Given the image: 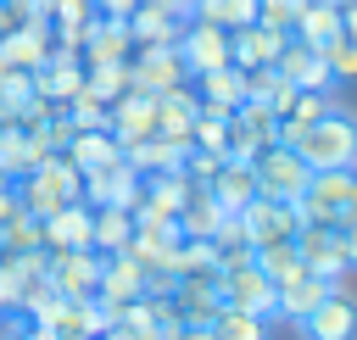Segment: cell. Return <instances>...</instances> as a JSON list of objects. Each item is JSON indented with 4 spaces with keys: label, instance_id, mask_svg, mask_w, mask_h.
I'll list each match as a JSON object with an SVG mask.
<instances>
[{
    "label": "cell",
    "instance_id": "9a60e30c",
    "mask_svg": "<svg viewBox=\"0 0 357 340\" xmlns=\"http://www.w3.org/2000/svg\"><path fill=\"white\" fill-rule=\"evenodd\" d=\"M134 56V33H128V22L123 17H89V33H84V50H78V61L84 67H106V61H128Z\"/></svg>",
    "mask_w": 357,
    "mask_h": 340
},
{
    "label": "cell",
    "instance_id": "484cf974",
    "mask_svg": "<svg viewBox=\"0 0 357 340\" xmlns=\"http://www.w3.org/2000/svg\"><path fill=\"white\" fill-rule=\"evenodd\" d=\"M324 290H329V284H324V279H312V273L301 268L296 279L273 284V312H279V318H290V323H301V318H307V312L324 301Z\"/></svg>",
    "mask_w": 357,
    "mask_h": 340
},
{
    "label": "cell",
    "instance_id": "e575fe53",
    "mask_svg": "<svg viewBox=\"0 0 357 340\" xmlns=\"http://www.w3.org/2000/svg\"><path fill=\"white\" fill-rule=\"evenodd\" d=\"M17 251H45V240H39V217L22 212V206L0 223V256H17Z\"/></svg>",
    "mask_w": 357,
    "mask_h": 340
},
{
    "label": "cell",
    "instance_id": "4fadbf2b",
    "mask_svg": "<svg viewBox=\"0 0 357 340\" xmlns=\"http://www.w3.org/2000/svg\"><path fill=\"white\" fill-rule=\"evenodd\" d=\"M184 195H190V178H184L178 167H167V173H139V195H134L128 212H145V217H167V223H178Z\"/></svg>",
    "mask_w": 357,
    "mask_h": 340
},
{
    "label": "cell",
    "instance_id": "7c38bea8",
    "mask_svg": "<svg viewBox=\"0 0 357 340\" xmlns=\"http://www.w3.org/2000/svg\"><path fill=\"white\" fill-rule=\"evenodd\" d=\"M184 89L195 95V106H201V111H223V117H229V111H234V106L245 100V72L223 61V67L190 72V78H184Z\"/></svg>",
    "mask_w": 357,
    "mask_h": 340
},
{
    "label": "cell",
    "instance_id": "d4e9b609",
    "mask_svg": "<svg viewBox=\"0 0 357 340\" xmlns=\"http://www.w3.org/2000/svg\"><path fill=\"white\" fill-rule=\"evenodd\" d=\"M78 173H95V167H106V162H117L123 156V145L112 139V128H78L73 139H67V150H61Z\"/></svg>",
    "mask_w": 357,
    "mask_h": 340
},
{
    "label": "cell",
    "instance_id": "4316f807",
    "mask_svg": "<svg viewBox=\"0 0 357 340\" xmlns=\"http://www.w3.org/2000/svg\"><path fill=\"white\" fill-rule=\"evenodd\" d=\"M324 111H335V100L329 95H318V89H296L284 106H279V145H290L301 128H312Z\"/></svg>",
    "mask_w": 357,
    "mask_h": 340
},
{
    "label": "cell",
    "instance_id": "ffe728a7",
    "mask_svg": "<svg viewBox=\"0 0 357 340\" xmlns=\"http://www.w3.org/2000/svg\"><path fill=\"white\" fill-rule=\"evenodd\" d=\"M106 128L117 145H134V139H151L156 134V100L151 95H123L106 106Z\"/></svg>",
    "mask_w": 357,
    "mask_h": 340
},
{
    "label": "cell",
    "instance_id": "f907efd6",
    "mask_svg": "<svg viewBox=\"0 0 357 340\" xmlns=\"http://www.w3.org/2000/svg\"><path fill=\"white\" fill-rule=\"evenodd\" d=\"M346 217H357V167H351V206H346Z\"/></svg>",
    "mask_w": 357,
    "mask_h": 340
},
{
    "label": "cell",
    "instance_id": "3957f363",
    "mask_svg": "<svg viewBox=\"0 0 357 340\" xmlns=\"http://www.w3.org/2000/svg\"><path fill=\"white\" fill-rule=\"evenodd\" d=\"M251 173H257V195H273V201H301L312 178V167L290 145H268L262 156H251Z\"/></svg>",
    "mask_w": 357,
    "mask_h": 340
},
{
    "label": "cell",
    "instance_id": "cb8c5ba5",
    "mask_svg": "<svg viewBox=\"0 0 357 340\" xmlns=\"http://www.w3.org/2000/svg\"><path fill=\"white\" fill-rule=\"evenodd\" d=\"M45 156H50V150L39 145V134H22L17 123H6V128H0V167H6V178H11V184H17V178H28Z\"/></svg>",
    "mask_w": 357,
    "mask_h": 340
},
{
    "label": "cell",
    "instance_id": "7402d4cb",
    "mask_svg": "<svg viewBox=\"0 0 357 340\" xmlns=\"http://www.w3.org/2000/svg\"><path fill=\"white\" fill-rule=\"evenodd\" d=\"M156 100V134L162 139H178V145H190V128H195V95L178 84V89H167V95H151Z\"/></svg>",
    "mask_w": 357,
    "mask_h": 340
},
{
    "label": "cell",
    "instance_id": "4dcf8cb0",
    "mask_svg": "<svg viewBox=\"0 0 357 340\" xmlns=\"http://www.w3.org/2000/svg\"><path fill=\"white\" fill-rule=\"evenodd\" d=\"M84 95H95L100 106H112V100H123V95H134V84H128V61H106V67H84Z\"/></svg>",
    "mask_w": 357,
    "mask_h": 340
},
{
    "label": "cell",
    "instance_id": "ba28073f",
    "mask_svg": "<svg viewBox=\"0 0 357 340\" xmlns=\"http://www.w3.org/2000/svg\"><path fill=\"white\" fill-rule=\"evenodd\" d=\"M268 145H279V111H268L262 100H240V106L229 111V156L251 162V156H262Z\"/></svg>",
    "mask_w": 357,
    "mask_h": 340
},
{
    "label": "cell",
    "instance_id": "7bdbcfd3",
    "mask_svg": "<svg viewBox=\"0 0 357 340\" xmlns=\"http://www.w3.org/2000/svg\"><path fill=\"white\" fill-rule=\"evenodd\" d=\"M335 11H340V33L357 39V0H335Z\"/></svg>",
    "mask_w": 357,
    "mask_h": 340
},
{
    "label": "cell",
    "instance_id": "9c48e42d",
    "mask_svg": "<svg viewBox=\"0 0 357 340\" xmlns=\"http://www.w3.org/2000/svg\"><path fill=\"white\" fill-rule=\"evenodd\" d=\"M296 206H301V223H340L346 206H351V167H340V173H312Z\"/></svg>",
    "mask_w": 357,
    "mask_h": 340
},
{
    "label": "cell",
    "instance_id": "c3c4849f",
    "mask_svg": "<svg viewBox=\"0 0 357 340\" xmlns=\"http://www.w3.org/2000/svg\"><path fill=\"white\" fill-rule=\"evenodd\" d=\"M139 6H156V11H167V17H190V0H139Z\"/></svg>",
    "mask_w": 357,
    "mask_h": 340
},
{
    "label": "cell",
    "instance_id": "603a6c76",
    "mask_svg": "<svg viewBox=\"0 0 357 340\" xmlns=\"http://www.w3.org/2000/svg\"><path fill=\"white\" fill-rule=\"evenodd\" d=\"M128 240H134V212H128V206H95V212H89V245H95L100 256L128 251Z\"/></svg>",
    "mask_w": 357,
    "mask_h": 340
},
{
    "label": "cell",
    "instance_id": "bcb514c9",
    "mask_svg": "<svg viewBox=\"0 0 357 340\" xmlns=\"http://www.w3.org/2000/svg\"><path fill=\"white\" fill-rule=\"evenodd\" d=\"M6 340H56V334H50V329H33V323H22V318H17Z\"/></svg>",
    "mask_w": 357,
    "mask_h": 340
},
{
    "label": "cell",
    "instance_id": "60d3db41",
    "mask_svg": "<svg viewBox=\"0 0 357 340\" xmlns=\"http://www.w3.org/2000/svg\"><path fill=\"white\" fill-rule=\"evenodd\" d=\"M301 6H307V0H257V22H262V28L290 33V28H296V17H301Z\"/></svg>",
    "mask_w": 357,
    "mask_h": 340
},
{
    "label": "cell",
    "instance_id": "7a4b0ae2",
    "mask_svg": "<svg viewBox=\"0 0 357 340\" xmlns=\"http://www.w3.org/2000/svg\"><path fill=\"white\" fill-rule=\"evenodd\" d=\"M184 78H190V67H184L178 45H134V56H128V84H134V95H167V89H178Z\"/></svg>",
    "mask_w": 357,
    "mask_h": 340
},
{
    "label": "cell",
    "instance_id": "277c9868",
    "mask_svg": "<svg viewBox=\"0 0 357 340\" xmlns=\"http://www.w3.org/2000/svg\"><path fill=\"white\" fill-rule=\"evenodd\" d=\"M296 251H301V268L324 284L346 279V240H340V223H301L296 229Z\"/></svg>",
    "mask_w": 357,
    "mask_h": 340
},
{
    "label": "cell",
    "instance_id": "db71d44e",
    "mask_svg": "<svg viewBox=\"0 0 357 340\" xmlns=\"http://www.w3.org/2000/svg\"><path fill=\"white\" fill-rule=\"evenodd\" d=\"M6 123H11V111H6V106H0V128H6Z\"/></svg>",
    "mask_w": 357,
    "mask_h": 340
},
{
    "label": "cell",
    "instance_id": "b9f144b4",
    "mask_svg": "<svg viewBox=\"0 0 357 340\" xmlns=\"http://www.w3.org/2000/svg\"><path fill=\"white\" fill-rule=\"evenodd\" d=\"M61 111H67V123H73V128H106V106H100L95 95H84V89H78Z\"/></svg>",
    "mask_w": 357,
    "mask_h": 340
},
{
    "label": "cell",
    "instance_id": "1f68e13d",
    "mask_svg": "<svg viewBox=\"0 0 357 340\" xmlns=\"http://www.w3.org/2000/svg\"><path fill=\"white\" fill-rule=\"evenodd\" d=\"M218 223H223L218 201H212L206 190H195V184H190V195H184V212H178V234H190V240H206Z\"/></svg>",
    "mask_w": 357,
    "mask_h": 340
},
{
    "label": "cell",
    "instance_id": "f5cc1de1",
    "mask_svg": "<svg viewBox=\"0 0 357 340\" xmlns=\"http://www.w3.org/2000/svg\"><path fill=\"white\" fill-rule=\"evenodd\" d=\"M0 318H11V307H6V290H0Z\"/></svg>",
    "mask_w": 357,
    "mask_h": 340
},
{
    "label": "cell",
    "instance_id": "8d00e7d4",
    "mask_svg": "<svg viewBox=\"0 0 357 340\" xmlns=\"http://www.w3.org/2000/svg\"><path fill=\"white\" fill-rule=\"evenodd\" d=\"M206 245H212V256H218L223 268H234V262H245V256H251V240H245L240 217H223V223L206 234Z\"/></svg>",
    "mask_w": 357,
    "mask_h": 340
},
{
    "label": "cell",
    "instance_id": "44dd1931",
    "mask_svg": "<svg viewBox=\"0 0 357 340\" xmlns=\"http://www.w3.org/2000/svg\"><path fill=\"white\" fill-rule=\"evenodd\" d=\"M39 240H45V251H84L89 245V206L84 201H67L61 212L39 217Z\"/></svg>",
    "mask_w": 357,
    "mask_h": 340
},
{
    "label": "cell",
    "instance_id": "2e32d148",
    "mask_svg": "<svg viewBox=\"0 0 357 340\" xmlns=\"http://www.w3.org/2000/svg\"><path fill=\"white\" fill-rule=\"evenodd\" d=\"M279 78L290 84V89H318V95H329L335 89V78H329V61H324V50H312V45H301V39H284V50H279Z\"/></svg>",
    "mask_w": 357,
    "mask_h": 340
},
{
    "label": "cell",
    "instance_id": "6da1fadb",
    "mask_svg": "<svg viewBox=\"0 0 357 340\" xmlns=\"http://www.w3.org/2000/svg\"><path fill=\"white\" fill-rule=\"evenodd\" d=\"M290 150H296L312 173H340V167H357V123L335 106V111H324L312 128H301V134L290 139Z\"/></svg>",
    "mask_w": 357,
    "mask_h": 340
},
{
    "label": "cell",
    "instance_id": "f6af8a7d",
    "mask_svg": "<svg viewBox=\"0 0 357 340\" xmlns=\"http://www.w3.org/2000/svg\"><path fill=\"white\" fill-rule=\"evenodd\" d=\"M89 6H95L100 17H128V11L139 6V0H89Z\"/></svg>",
    "mask_w": 357,
    "mask_h": 340
},
{
    "label": "cell",
    "instance_id": "681fc988",
    "mask_svg": "<svg viewBox=\"0 0 357 340\" xmlns=\"http://www.w3.org/2000/svg\"><path fill=\"white\" fill-rule=\"evenodd\" d=\"M100 340H134V334H128V329H123V323H112V329H106V334H100Z\"/></svg>",
    "mask_w": 357,
    "mask_h": 340
},
{
    "label": "cell",
    "instance_id": "f35d334b",
    "mask_svg": "<svg viewBox=\"0 0 357 340\" xmlns=\"http://www.w3.org/2000/svg\"><path fill=\"white\" fill-rule=\"evenodd\" d=\"M190 145L206 150V156H229V117H223V111H195Z\"/></svg>",
    "mask_w": 357,
    "mask_h": 340
},
{
    "label": "cell",
    "instance_id": "74e56055",
    "mask_svg": "<svg viewBox=\"0 0 357 340\" xmlns=\"http://www.w3.org/2000/svg\"><path fill=\"white\" fill-rule=\"evenodd\" d=\"M251 262L273 279V284H284V279H296L301 273V251H296V240H279V245H262V251H251Z\"/></svg>",
    "mask_w": 357,
    "mask_h": 340
},
{
    "label": "cell",
    "instance_id": "5bb4252c",
    "mask_svg": "<svg viewBox=\"0 0 357 340\" xmlns=\"http://www.w3.org/2000/svg\"><path fill=\"white\" fill-rule=\"evenodd\" d=\"M178 56H184L190 72L223 67V61H229V28L201 22V17H184V28H178Z\"/></svg>",
    "mask_w": 357,
    "mask_h": 340
},
{
    "label": "cell",
    "instance_id": "e0dca14e",
    "mask_svg": "<svg viewBox=\"0 0 357 340\" xmlns=\"http://www.w3.org/2000/svg\"><path fill=\"white\" fill-rule=\"evenodd\" d=\"M134 195H139V173L117 156V162H106V167H95V173H84V206L95 212V206H134Z\"/></svg>",
    "mask_w": 357,
    "mask_h": 340
},
{
    "label": "cell",
    "instance_id": "8992f818",
    "mask_svg": "<svg viewBox=\"0 0 357 340\" xmlns=\"http://www.w3.org/2000/svg\"><path fill=\"white\" fill-rule=\"evenodd\" d=\"M234 217H240L251 251L279 245V240H296V229H301V206H296V201H273V195H257V201H251L245 212H234Z\"/></svg>",
    "mask_w": 357,
    "mask_h": 340
},
{
    "label": "cell",
    "instance_id": "d590c367",
    "mask_svg": "<svg viewBox=\"0 0 357 340\" xmlns=\"http://www.w3.org/2000/svg\"><path fill=\"white\" fill-rule=\"evenodd\" d=\"M290 95H296V89L279 78V67H251V72H245V100H262L268 111H279Z\"/></svg>",
    "mask_w": 357,
    "mask_h": 340
},
{
    "label": "cell",
    "instance_id": "ee69618b",
    "mask_svg": "<svg viewBox=\"0 0 357 340\" xmlns=\"http://www.w3.org/2000/svg\"><path fill=\"white\" fill-rule=\"evenodd\" d=\"M340 240H346V262L357 268V217H340Z\"/></svg>",
    "mask_w": 357,
    "mask_h": 340
},
{
    "label": "cell",
    "instance_id": "5b68a950",
    "mask_svg": "<svg viewBox=\"0 0 357 340\" xmlns=\"http://www.w3.org/2000/svg\"><path fill=\"white\" fill-rule=\"evenodd\" d=\"M45 279L61 301H95L100 284V251H45Z\"/></svg>",
    "mask_w": 357,
    "mask_h": 340
},
{
    "label": "cell",
    "instance_id": "d6986e66",
    "mask_svg": "<svg viewBox=\"0 0 357 340\" xmlns=\"http://www.w3.org/2000/svg\"><path fill=\"white\" fill-rule=\"evenodd\" d=\"M284 39H290V33H279V28L245 22V28L229 33V67H240V72H251V67H273L279 50H284Z\"/></svg>",
    "mask_w": 357,
    "mask_h": 340
},
{
    "label": "cell",
    "instance_id": "52a82bcc",
    "mask_svg": "<svg viewBox=\"0 0 357 340\" xmlns=\"http://www.w3.org/2000/svg\"><path fill=\"white\" fill-rule=\"evenodd\" d=\"M218 301L234 307V312H257V318H273V279L245 256L234 268L218 273Z\"/></svg>",
    "mask_w": 357,
    "mask_h": 340
},
{
    "label": "cell",
    "instance_id": "8fae6325",
    "mask_svg": "<svg viewBox=\"0 0 357 340\" xmlns=\"http://www.w3.org/2000/svg\"><path fill=\"white\" fill-rule=\"evenodd\" d=\"M296 329H301V340H357V301L329 284L324 301H318Z\"/></svg>",
    "mask_w": 357,
    "mask_h": 340
},
{
    "label": "cell",
    "instance_id": "836d02e7",
    "mask_svg": "<svg viewBox=\"0 0 357 340\" xmlns=\"http://www.w3.org/2000/svg\"><path fill=\"white\" fill-rule=\"evenodd\" d=\"M212 340H268V318L257 312H234V307H218V318L206 323Z\"/></svg>",
    "mask_w": 357,
    "mask_h": 340
},
{
    "label": "cell",
    "instance_id": "816d5d0a",
    "mask_svg": "<svg viewBox=\"0 0 357 340\" xmlns=\"http://www.w3.org/2000/svg\"><path fill=\"white\" fill-rule=\"evenodd\" d=\"M6 72H11V61H6V56H0V84H6Z\"/></svg>",
    "mask_w": 357,
    "mask_h": 340
},
{
    "label": "cell",
    "instance_id": "7dc6e473",
    "mask_svg": "<svg viewBox=\"0 0 357 340\" xmlns=\"http://www.w3.org/2000/svg\"><path fill=\"white\" fill-rule=\"evenodd\" d=\"M167 340H212V334H206V323H178Z\"/></svg>",
    "mask_w": 357,
    "mask_h": 340
},
{
    "label": "cell",
    "instance_id": "d6a6232c",
    "mask_svg": "<svg viewBox=\"0 0 357 340\" xmlns=\"http://www.w3.org/2000/svg\"><path fill=\"white\" fill-rule=\"evenodd\" d=\"M190 17H201V22H218V28H245V22H257V0H190Z\"/></svg>",
    "mask_w": 357,
    "mask_h": 340
},
{
    "label": "cell",
    "instance_id": "ac0fdd59",
    "mask_svg": "<svg viewBox=\"0 0 357 340\" xmlns=\"http://www.w3.org/2000/svg\"><path fill=\"white\" fill-rule=\"evenodd\" d=\"M206 195L218 201V212H223V217L245 212V206L257 201V173H251V162H240V156H223V162H218V173L206 178Z\"/></svg>",
    "mask_w": 357,
    "mask_h": 340
},
{
    "label": "cell",
    "instance_id": "30bf717a",
    "mask_svg": "<svg viewBox=\"0 0 357 340\" xmlns=\"http://www.w3.org/2000/svg\"><path fill=\"white\" fill-rule=\"evenodd\" d=\"M139 295H145V268H139L128 251L100 256V284H95V301L112 312V323H117V312H123V307H134Z\"/></svg>",
    "mask_w": 357,
    "mask_h": 340
},
{
    "label": "cell",
    "instance_id": "f546056e",
    "mask_svg": "<svg viewBox=\"0 0 357 340\" xmlns=\"http://www.w3.org/2000/svg\"><path fill=\"white\" fill-rule=\"evenodd\" d=\"M123 22H128L134 45H178V28H184V17H167L156 6H134Z\"/></svg>",
    "mask_w": 357,
    "mask_h": 340
},
{
    "label": "cell",
    "instance_id": "83f0119b",
    "mask_svg": "<svg viewBox=\"0 0 357 340\" xmlns=\"http://www.w3.org/2000/svg\"><path fill=\"white\" fill-rule=\"evenodd\" d=\"M184 150H190V145L151 134V139H134V145H123V162H128L134 173H167V167H178V162H184Z\"/></svg>",
    "mask_w": 357,
    "mask_h": 340
},
{
    "label": "cell",
    "instance_id": "ab89813d",
    "mask_svg": "<svg viewBox=\"0 0 357 340\" xmlns=\"http://www.w3.org/2000/svg\"><path fill=\"white\" fill-rule=\"evenodd\" d=\"M324 61H329V78H335V84H351V78H357V39H346V33L329 39V45H324Z\"/></svg>",
    "mask_w": 357,
    "mask_h": 340
},
{
    "label": "cell",
    "instance_id": "f1b7e54d",
    "mask_svg": "<svg viewBox=\"0 0 357 340\" xmlns=\"http://www.w3.org/2000/svg\"><path fill=\"white\" fill-rule=\"evenodd\" d=\"M290 39L312 45V50H324L329 39H340V11H335V0H307L301 17H296V28H290Z\"/></svg>",
    "mask_w": 357,
    "mask_h": 340
}]
</instances>
